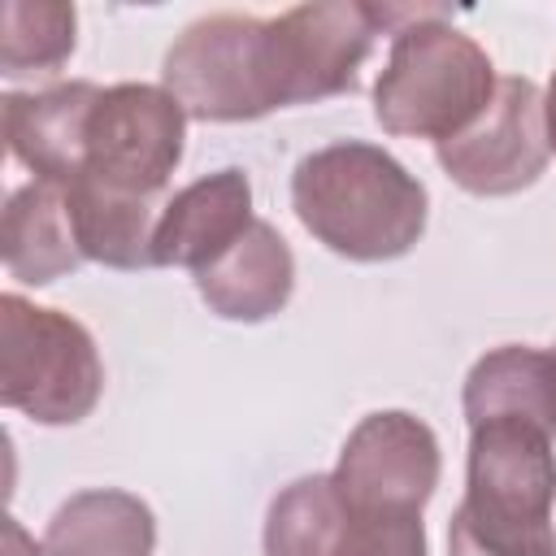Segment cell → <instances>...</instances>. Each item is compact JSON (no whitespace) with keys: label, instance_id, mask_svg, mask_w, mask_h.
Listing matches in <instances>:
<instances>
[{"label":"cell","instance_id":"cell-1","mask_svg":"<svg viewBox=\"0 0 556 556\" xmlns=\"http://www.w3.org/2000/svg\"><path fill=\"white\" fill-rule=\"evenodd\" d=\"M374 4L317 0L278 17L208 13L165 52L161 87L195 122H256L356 87L378 39Z\"/></svg>","mask_w":556,"mask_h":556},{"label":"cell","instance_id":"cell-2","mask_svg":"<svg viewBox=\"0 0 556 556\" xmlns=\"http://www.w3.org/2000/svg\"><path fill=\"white\" fill-rule=\"evenodd\" d=\"M291 208L300 226L334 256L378 265L408 256L426 235L430 195L387 148L334 139L295 161Z\"/></svg>","mask_w":556,"mask_h":556},{"label":"cell","instance_id":"cell-3","mask_svg":"<svg viewBox=\"0 0 556 556\" xmlns=\"http://www.w3.org/2000/svg\"><path fill=\"white\" fill-rule=\"evenodd\" d=\"M556 443L521 417L469 426L465 500L447 521V556H556Z\"/></svg>","mask_w":556,"mask_h":556},{"label":"cell","instance_id":"cell-4","mask_svg":"<svg viewBox=\"0 0 556 556\" xmlns=\"http://www.w3.org/2000/svg\"><path fill=\"white\" fill-rule=\"evenodd\" d=\"M495 87L486 48L456 30L447 9H430L391 35L387 65L374 83V117L387 135L447 143L486 113Z\"/></svg>","mask_w":556,"mask_h":556},{"label":"cell","instance_id":"cell-5","mask_svg":"<svg viewBox=\"0 0 556 556\" xmlns=\"http://www.w3.org/2000/svg\"><path fill=\"white\" fill-rule=\"evenodd\" d=\"M104 395L91 330L17 291L0 295V404L39 426H78Z\"/></svg>","mask_w":556,"mask_h":556},{"label":"cell","instance_id":"cell-6","mask_svg":"<svg viewBox=\"0 0 556 556\" xmlns=\"http://www.w3.org/2000/svg\"><path fill=\"white\" fill-rule=\"evenodd\" d=\"M187 109L156 83H113L100 91L87 135L83 169L74 182H96L104 191L169 200L165 187L182 161Z\"/></svg>","mask_w":556,"mask_h":556},{"label":"cell","instance_id":"cell-7","mask_svg":"<svg viewBox=\"0 0 556 556\" xmlns=\"http://www.w3.org/2000/svg\"><path fill=\"white\" fill-rule=\"evenodd\" d=\"M443 473L434 430L404 413L378 408L361 417L330 469L339 495L369 521H413L430 504Z\"/></svg>","mask_w":556,"mask_h":556},{"label":"cell","instance_id":"cell-8","mask_svg":"<svg viewBox=\"0 0 556 556\" xmlns=\"http://www.w3.org/2000/svg\"><path fill=\"white\" fill-rule=\"evenodd\" d=\"M439 169L469 195H517L552 161L543 91L526 74L500 78L486 113L447 143H434Z\"/></svg>","mask_w":556,"mask_h":556},{"label":"cell","instance_id":"cell-9","mask_svg":"<svg viewBox=\"0 0 556 556\" xmlns=\"http://www.w3.org/2000/svg\"><path fill=\"white\" fill-rule=\"evenodd\" d=\"M265 556H426V521H369L330 473L287 482L265 513Z\"/></svg>","mask_w":556,"mask_h":556},{"label":"cell","instance_id":"cell-10","mask_svg":"<svg viewBox=\"0 0 556 556\" xmlns=\"http://www.w3.org/2000/svg\"><path fill=\"white\" fill-rule=\"evenodd\" d=\"M252 222H256V213H252L248 174L235 165L213 169L165 200L156 239H152V256H156V265L195 274L213 256H222Z\"/></svg>","mask_w":556,"mask_h":556},{"label":"cell","instance_id":"cell-11","mask_svg":"<svg viewBox=\"0 0 556 556\" xmlns=\"http://www.w3.org/2000/svg\"><path fill=\"white\" fill-rule=\"evenodd\" d=\"M104 87L74 78L52 83L43 91H9L4 96V139L17 165H26L39 182L70 187L83 169V135Z\"/></svg>","mask_w":556,"mask_h":556},{"label":"cell","instance_id":"cell-12","mask_svg":"<svg viewBox=\"0 0 556 556\" xmlns=\"http://www.w3.org/2000/svg\"><path fill=\"white\" fill-rule=\"evenodd\" d=\"M191 278L208 313H217L222 321L256 326L287 308L295 291V256L287 239L265 217H256L222 256H213Z\"/></svg>","mask_w":556,"mask_h":556},{"label":"cell","instance_id":"cell-13","mask_svg":"<svg viewBox=\"0 0 556 556\" xmlns=\"http://www.w3.org/2000/svg\"><path fill=\"white\" fill-rule=\"evenodd\" d=\"M460 408L469 426L495 417H521L556 439V348H530V343L491 348L465 374Z\"/></svg>","mask_w":556,"mask_h":556},{"label":"cell","instance_id":"cell-14","mask_svg":"<svg viewBox=\"0 0 556 556\" xmlns=\"http://www.w3.org/2000/svg\"><path fill=\"white\" fill-rule=\"evenodd\" d=\"M70 200L61 182L30 178L4 204V269L26 287H48L83 265Z\"/></svg>","mask_w":556,"mask_h":556},{"label":"cell","instance_id":"cell-15","mask_svg":"<svg viewBox=\"0 0 556 556\" xmlns=\"http://www.w3.org/2000/svg\"><path fill=\"white\" fill-rule=\"evenodd\" d=\"M48 556H152L156 552V517L152 508L122 486H91L70 495L48 530Z\"/></svg>","mask_w":556,"mask_h":556},{"label":"cell","instance_id":"cell-16","mask_svg":"<svg viewBox=\"0 0 556 556\" xmlns=\"http://www.w3.org/2000/svg\"><path fill=\"white\" fill-rule=\"evenodd\" d=\"M0 74H56L78 43V13L61 0H4L0 9Z\"/></svg>","mask_w":556,"mask_h":556},{"label":"cell","instance_id":"cell-17","mask_svg":"<svg viewBox=\"0 0 556 556\" xmlns=\"http://www.w3.org/2000/svg\"><path fill=\"white\" fill-rule=\"evenodd\" d=\"M4 543H9V556H43V547H35V539L17 526V517H4Z\"/></svg>","mask_w":556,"mask_h":556},{"label":"cell","instance_id":"cell-18","mask_svg":"<svg viewBox=\"0 0 556 556\" xmlns=\"http://www.w3.org/2000/svg\"><path fill=\"white\" fill-rule=\"evenodd\" d=\"M543 117H547V143L556 152V70H552V83L543 91Z\"/></svg>","mask_w":556,"mask_h":556}]
</instances>
